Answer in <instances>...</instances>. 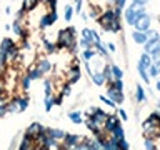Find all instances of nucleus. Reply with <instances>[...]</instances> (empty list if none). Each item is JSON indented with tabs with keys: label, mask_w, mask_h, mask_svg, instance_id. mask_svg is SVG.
<instances>
[{
	"label": "nucleus",
	"mask_w": 160,
	"mask_h": 150,
	"mask_svg": "<svg viewBox=\"0 0 160 150\" xmlns=\"http://www.w3.org/2000/svg\"><path fill=\"white\" fill-rule=\"evenodd\" d=\"M7 112L8 113H22L20 112V105H18V98L13 97L7 102Z\"/></svg>",
	"instance_id": "12"
},
{
	"label": "nucleus",
	"mask_w": 160,
	"mask_h": 150,
	"mask_svg": "<svg viewBox=\"0 0 160 150\" xmlns=\"http://www.w3.org/2000/svg\"><path fill=\"white\" fill-rule=\"evenodd\" d=\"M73 7L72 5H65V10H63V18H65V22H70L73 17Z\"/></svg>",
	"instance_id": "34"
},
{
	"label": "nucleus",
	"mask_w": 160,
	"mask_h": 150,
	"mask_svg": "<svg viewBox=\"0 0 160 150\" xmlns=\"http://www.w3.org/2000/svg\"><path fill=\"white\" fill-rule=\"evenodd\" d=\"M82 142V137L77 133H65V138H63V145L62 147L65 150H73L77 145Z\"/></svg>",
	"instance_id": "4"
},
{
	"label": "nucleus",
	"mask_w": 160,
	"mask_h": 150,
	"mask_svg": "<svg viewBox=\"0 0 160 150\" xmlns=\"http://www.w3.org/2000/svg\"><path fill=\"white\" fill-rule=\"evenodd\" d=\"M125 3H127V0H115V7H118V8H122L125 7Z\"/></svg>",
	"instance_id": "53"
},
{
	"label": "nucleus",
	"mask_w": 160,
	"mask_h": 150,
	"mask_svg": "<svg viewBox=\"0 0 160 150\" xmlns=\"http://www.w3.org/2000/svg\"><path fill=\"white\" fill-rule=\"evenodd\" d=\"M93 80V83L95 85H98V87H102V85L105 83V77H103V73L102 72H93V75L90 77Z\"/></svg>",
	"instance_id": "29"
},
{
	"label": "nucleus",
	"mask_w": 160,
	"mask_h": 150,
	"mask_svg": "<svg viewBox=\"0 0 160 150\" xmlns=\"http://www.w3.org/2000/svg\"><path fill=\"white\" fill-rule=\"evenodd\" d=\"M102 73H103L105 80H107L108 83H112V80H113V75H112V65H105L103 70H102Z\"/></svg>",
	"instance_id": "31"
},
{
	"label": "nucleus",
	"mask_w": 160,
	"mask_h": 150,
	"mask_svg": "<svg viewBox=\"0 0 160 150\" xmlns=\"http://www.w3.org/2000/svg\"><path fill=\"white\" fill-rule=\"evenodd\" d=\"M77 42H78V47L82 48V50H85V48H90V47H93V43L90 42L88 38H83V37L80 38V40H77Z\"/></svg>",
	"instance_id": "36"
},
{
	"label": "nucleus",
	"mask_w": 160,
	"mask_h": 150,
	"mask_svg": "<svg viewBox=\"0 0 160 150\" xmlns=\"http://www.w3.org/2000/svg\"><path fill=\"white\" fill-rule=\"evenodd\" d=\"M37 67H38V70H40V72H42L43 75L48 73V72H52V63H50L48 58H38Z\"/></svg>",
	"instance_id": "10"
},
{
	"label": "nucleus",
	"mask_w": 160,
	"mask_h": 150,
	"mask_svg": "<svg viewBox=\"0 0 160 150\" xmlns=\"http://www.w3.org/2000/svg\"><path fill=\"white\" fill-rule=\"evenodd\" d=\"M33 150H50V148H47V147H40V145H35Z\"/></svg>",
	"instance_id": "58"
},
{
	"label": "nucleus",
	"mask_w": 160,
	"mask_h": 150,
	"mask_svg": "<svg viewBox=\"0 0 160 150\" xmlns=\"http://www.w3.org/2000/svg\"><path fill=\"white\" fill-rule=\"evenodd\" d=\"M43 90H45V97H50L53 95V82L52 80H43Z\"/></svg>",
	"instance_id": "33"
},
{
	"label": "nucleus",
	"mask_w": 160,
	"mask_h": 150,
	"mask_svg": "<svg viewBox=\"0 0 160 150\" xmlns=\"http://www.w3.org/2000/svg\"><path fill=\"white\" fill-rule=\"evenodd\" d=\"M155 88H157L158 92H160V80H158V82H157V85H155Z\"/></svg>",
	"instance_id": "60"
},
{
	"label": "nucleus",
	"mask_w": 160,
	"mask_h": 150,
	"mask_svg": "<svg viewBox=\"0 0 160 150\" xmlns=\"http://www.w3.org/2000/svg\"><path fill=\"white\" fill-rule=\"evenodd\" d=\"M50 13V18H52V22L55 23L58 20V13H57V10H52V12H48Z\"/></svg>",
	"instance_id": "52"
},
{
	"label": "nucleus",
	"mask_w": 160,
	"mask_h": 150,
	"mask_svg": "<svg viewBox=\"0 0 160 150\" xmlns=\"http://www.w3.org/2000/svg\"><path fill=\"white\" fill-rule=\"evenodd\" d=\"M33 148H35V142L32 138H28V137L23 135L22 142H20V145H18V150H33Z\"/></svg>",
	"instance_id": "18"
},
{
	"label": "nucleus",
	"mask_w": 160,
	"mask_h": 150,
	"mask_svg": "<svg viewBox=\"0 0 160 150\" xmlns=\"http://www.w3.org/2000/svg\"><path fill=\"white\" fill-rule=\"evenodd\" d=\"M150 57H152V62H157V60H160V52H155V53L150 55Z\"/></svg>",
	"instance_id": "54"
},
{
	"label": "nucleus",
	"mask_w": 160,
	"mask_h": 150,
	"mask_svg": "<svg viewBox=\"0 0 160 150\" xmlns=\"http://www.w3.org/2000/svg\"><path fill=\"white\" fill-rule=\"evenodd\" d=\"M147 72H148L150 77H158V70H157V65H155V63L150 65V67L147 68Z\"/></svg>",
	"instance_id": "44"
},
{
	"label": "nucleus",
	"mask_w": 160,
	"mask_h": 150,
	"mask_svg": "<svg viewBox=\"0 0 160 150\" xmlns=\"http://www.w3.org/2000/svg\"><path fill=\"white\" fill-rule=\"evenodd\" d=\"M135 100H137L138 103H142L147 100V95H145V90L142 88V85H137V87H135Z\"/></svg>",
	"instance_id": "24"
},
{
	"label": "nucleus",
	"mask_w": 160,
	"mask_h": 150,
	"mask_svg": "<svg viewBox=\"0 0 160 150\" xmlns=\"http://www.w3.org/2000/svg\"><path fill=\"white\" fill-rule=\"evenodd\" d=\"M95 55H97L95 47H90V48H85L82 52V58H83V62H90L92 58H95Z\"/></svg>",
	"instance_id": "22"
},
{
	"label": "nucleus",
	"mask_w": 160,
	"mask_h": 150,
	"mask_svg": "<svg viewBox=\"0 0 160 150\" xmlns=\"http://www.w3.org/2000/svg\"><path fill=\"white\" fill-rule=\"evenodd\" d=\"M83 122H85V125H87V128H88V130H90V132H92L93 135H98V133H102V128H100L98 125L95 123V122H93V120L90 118V117H88L87 120H83Z\"/></svg>",
	"instance_id": "20"
},
{
	"label": "nucleus",
	"mask_w": 160,
	"mask_h": 150,
	"mask_svg": "<svg viewBox=\"0 0 160 150\" xmlns=\"http://www.w3.org/2000/svg\"><path fill=\"white\" fill-rule=\"evenodd\" d=\"M118 115H120V118H122V120H127V118H128V117H127V112H125V110H120Z\"/></svg>",
	"instance_id": "55"
},
{
	"label": "nucleus",
	"mask_w": 160,
	"mask_h": 150,
	"mask_svg": "<svg viewBox=\"0 0 160 150\" xmlns=\"http://www.w3.org/2000/svg\"><path fill=\"white\" fill-rule=\"evenodd\" d=\"M100 100H102V102H103L105 105H108V107H115V105H117L112 98H108L107 95H100Z\"/></svg>",
	"instance_id": "45"
},
{
	"label": "nucleus",
	"mask_w": 160,
	"mask_h": 150,
	"mask_svg": "<svg viewBox=\"0 0 160 150\" xmlns=\"http://www.w3.org/2000/svg\"><path fill=\"white\" fill-rule=\"evenodd\" d=\"M50 25H53V22H52V18H50V13L47 12V13H43L42 17H40L38 27H40V30H45L47 27H50Z\"/></svg>",
	"instance_id": "21"
},
{
	"label": "nucleus",
	"mask_w": 160,
	"mask_h": 150,
	"mask_svg": "<svg viewBox=\"0 0 160 150\" xmlns=\"http://www.w3.org/2000/svg\"><path fill=\"white\" fill-rule=\"evenodd\" d=\"M53 102H55V105H62V102H63V95H62V93H58V95L53 93Z\"/></svg>",
	"instance_id": "49"
},
{
	"label": "nucleus",
	"mask_w": 160,
	"mask_h": 150,
	"mask_svg": "<svg viewBox=\"0 0 160 150\" xmlns=\"http://www.w3.org/2000/svg\"><path fill=\"white\" fill-rule=\"evenodd\" d=\"M132 38H133V42L138 43V45H145V43H147V35H145V32L133 30V32H132Z\"/></svg>",
	"instance_id": "17"
},
{
	"label": "nucleus",
	"mask_w": 160,
	"mask_h": 150,
	"mask_svg": "<svg viewBox=\"0 0 160 150\" xmlns=\"http://www.w3.org/2000/svg\"><path fill=\"white\" fill-rule=\"evenodd\" d=\"M68 118L72 120V123L75 125H82L83 123V115L80 110H72V112H68Z\"/></svg>",
	"instance_id": "15"
},
{
	"label": "nucleus",
	"mask_w": 160,
	"mask_h": 150,
	"mask_svg": "<svg viewBox=\"0 0 160 150\" xmlns=\"http://www.w3.org/2000/svg\"><path fill=\"white\" fill-rule=\"evenodd\" d=\"M47 133L53 140H57V142H63L65 133H67V132H63V130H60V128H47Z\"/></svg>",
	"instance_id": "11"
},
{
	"label": "nucleus",
	"mask_w": 160,
	"mask_h": 150,
	"mask_svg": "<svg viewBox=\"0 0 160 150\" xmlns=\"http://www.w3.org/2000/svg\"><path fill=\"white\" fill-rule=\"evenodd\" d=\"M48 7V12H52V10H57V0H48L47 3H45Z\"/></svg>",
	"instance_id": "48"
},
{
	"label": "nucleus",
	"mask_w": 160,
	"mask_h": 150,
	"mask_svg": "<svg viewBox=\"0 0 160 150\" xmlns=\"http://www.w3.org/2000/svg\"><path fill=\"white\" fill-rule=\"evenodd\" d=\"M63 95V98L65 97H70V93H72V85H68V83H65L63 87H62V92H60Z\"/></svg>",
	"instance_id": "41"
},
{
	"label": "nucleus",
	"mask_w": 160,
	"mask_h": 150,
	"mask_svg": "<svg viewBox=\"0 0 160 150\" xmlns=\"http://www.w3.org/2000/svg\"><path fill=\"white\" fill-rule=\"evenodd\" d=\"M5 53H7V63H12V62H17L18 55L22 53V52H20V48L17 47V43H15L13 47H10Z\"/></svg>",
	"instance_id": "9"
},
{
	"label": "nucleus",
	"mask_w": 160,
	"mask_h": 150,
	"mask_svg": "<svg viewBox=\"0 0 160 150\" xmlns=\"http://www.w3.org/2000/svg\"><path fill=\"white\" fill-rule=\"evenodd\" d=\"M155 65H157V70H158V75H160V60H157V62H153Z\"/></svg>",
	"instance_id": "59"
},
{
	"label": "nucleus",
	"mask_w": 160,
	"mask_h": 150,
	"mask_svg": "<svg viewBox=\"0 0 160 150\" xmlns=\"http://www.w3.org/2000/svg\"><path fill=\"white\" fill-rule=\"evenodd\" d=\"M120 30H122V25H120V20H117V18H115L113 22H112V30H110V32H115V33H118Z\"/></svg>",
	"instance_id": "46"
},
{
	"label": "nucleus",
	"mask_w": 160,
	"mask_h": 150,
	"mask_svg": "<svg viewBox=\"0 0 160 150\" xmlns=\"http://www.w3.org/2000/svg\"><path fill=\"white\" fill-rule=\"evenodd\" d=\"M13 45H15V42H13V38H10V37H5V38L0 40V50H2V52H7V50L10 47H13Z\"/></svg>",
	"instance_id": "26"
},
{
	"label": "nucleus",
	"mask_w": 160,
	"mask_h": 150,
	"mask_svg": "<svg viewBox=\"0 0 160 150\" xmlns=\"http://www.w3.org/2000/svg\"><path fill=\"white\" fill-rule=\"evenodd\" d=\"M18 105H20V112H25L28 107V97L27 95H18Z\"/></svg>",
	"instance_id": "32"
},
{
	"label": "nucleus",
	"mask_w": 160,
	"mask_h": 150,
	"mask_svg": "<svg viewBox=\"0 0 160 150\" xmlns=\"http://www.w3.org/2000/svg\"><path fill=\"white\" fill-rule=\"evenodd\" d=\"M93 47H95V50H97V53H100L102 57H107V55H108V53H107V47H105L102 42L97 43V45H93Z\"/></svg>",
	"instance_id": "38"
},
{
	"label": "nucleus",
	"mask_w": 160,
	"mask_h": 150,
	"mask_svg": "<svg viewBox=\"0 0 160 150\" xmlns=\"http://www.w3.org/2000/svg\"><path fill=\"white\" fill-rule=\"evenodd\" d=\"M110 85H112V87H115L117 90H120V92H123V82H122V78H113Z\"/></svg>",
	"instance_id": "40"
},
{
	"label": "nucleus",
	"mask_w": 160,
	"mask_h": 150,
	"mask_svg": "<svg viewBox=\"0 0 160 150\" xmlns=\"http://www.w3.org/2000/svg\"><path fill=\"white\" fill-rule=\"evenodd\" d=\"M107 47H108L110 52H115V45H113V43H107Z\"/></svg>",
	"instance_id": "57"
},
{
	"label": "nucleus",
	"mask_w": 160,
	"mask_h": 150,
	"mask_svg": "<svg viewBox=\"0 0 160 150\" xmlns=\"http://www.w3.org/2000/svg\"><path fill=\"white\" fill-rule=\"evenodd\" d=\"M138 63L142 65V67L148 68V67H150V65H152L153 62H152V57H150L148 53H145V52H143L142 55H140V58H138Z\"/></svg>",
	"instance_id": "27"
},
{
	"label": "nucleus",
	"mask_w": 160,
	"mask_h": 150,
	"mask_svg": "<svg viewBox=\"0 0 160 150\" xmlns=\"http://www.w3.org/2000/svg\"><path fill=\"white\" fill-rule=\"evenodd\" d=\"M145 35H147V42H155V40H160V33L157 32V30H153V28L147 30Z\"/></svg>",
	"instance_id": "30"
},
{
	"label": "nucleus",
	"mask_w": 160,
	"mask_h": 150,
	"mask_svg": "<svg viewBox=\"0 0 160 150\" xmlns=\"http://www.w3.org/2000/svg\"><path fill=\"white\" fill-rule=\"evenodd\" d=\"M38 3H40V0H23V2H22V8L28 13V12H33V10L37 8Z\"/></svg>",
	"instance_id": "19"
},
{
	"label": "nucleus",
	"mask_w": 160,
	"mask_h": 150,
	"mask_svg": "<svg viewBox=\"0 0 160 150\" xmlns=\"http://www.w3.org/2000/svg\"><path fill=\"white\" fill-rule=\"evenodd\" d=\"M107 97L112 98L115 103H122L123 102V93L120 92V90H117L115 87H112V85H108V88H107Z\"/></svg>",
	"instance_id": "7"
},
{
	"label": "nucleus",
	"mask_w": 160,
	"mask_h": 150,
	"mask_svg": "<svg viewBox=\"0 0 160 150\" xmlns=\"http://www.w3.org/2000/svg\"><path fill=\"white\" fill-rule=\"evenodd\" d=\"M118 147H120V150H130V145H128V142L125 138L118 140Z\"/></svg>",
	"instance_id": "47"
},
{
	"label": "nucleus",
	"mask_w": 160,
	"mask_h": 150,
	"mask_svg": "<svg viewBox=\"0 0 160 150\" xmlns=\"http://www.w3.org/2000/svg\"><path fill=\"white\" fill-rule=\"evenodd\" d=\"M43 103H45V110H47V112H52V108L55 107L53 95H50V97H45V98H43Z\"/></svg>",
	"instance_id": "35"
},
{
	"label": "nucleus",
	"mask_w": 160,
	"mask_h": 150,
	"mask_svg": "<svg viewBox=\"0 0 160 150\" xmlns=\"http://www.w3.org/2000/svg\"><path fill=\"white\" fill-rule=\"evenodd\" d=\"M148 0H132V3H137V5H145Z\"/></svg>",
	"instance_id": "56"
},
{
	"label": "nucleus",
	"mask_w": 160,
	"mask_h": 150,
	"mask_svg": "<svg viewBox=\"0 0 160 150\" xmlns=\"http://www.w3.org/2000/svg\"><path fill=\"white\" fill-rule=\"evenodd\" d=\"M103 150H120V147H118V140H115L113 137H110L108 140H105Z\"/></svg>",
	"instance_id": "23"
},
{
	"label": "nucleus",
	"mask_w": 160,
	"mask_h": 150,
	"mask_svg": "<svg viewBox=\"0 0 160 150\" xmlns=\"http://www.w3.org/2000/svg\"><path fill=\"white\" fill-rule=\"evenodd\" d=\"M143 147L145 150H155V143H153V140L152 138H145V142H143Z\"/></svg>",
	"instance_id": "43"
},
{
	"label": "nucleus",
	"mask_w": 160,
	"mask_h": 150,
	"mask_svg": "<svg viewBox=\"0 0 160 150\" xmlns=\"http://www.w3.org/2000/svg\"><path fill=\"white\" fill-rule=\"evenodd\" d=\"M30 83H32V78L28 77V75H23L22 80H20V85H22L23 90H28L30 88Z\"/></svg>",
	"instance_id": "37"
},
{
	"label": "nucleus",
	"mask_w": 160,
	"mask_h": 150,
	"mask_svg": "<svg viewBox=\"0 0 160 150\" xmlns=\"http://www.w3.org/2000/svg\"><path fill=\"white\" fill-rule=\"evenodd\" d=\"M107 2H108V3H113V5H115V0H107Z\"/></svg>",
	"instance_id": "61"
},
{
	"label": "nucleus",
	"mask_w": 160,
	"mask_h": 150,
	"mask_svg": "<svg viewBox=\"0 0 160 150\" xmlns=\"http://www.w3.org/2000/svg\"><path fill=\"white\" fill-rule=\"evenodd\" d=\"M10 30H12V32H13V35H17V37L23 38V40H27V37H28L27 27H23L22 23L15 22V20H13V23H12V27H10Z\"/></svg>",
	"instance_id": "6"
},
{
	"label": "nucleus",
	"mask_w": 160,
	"mask_h": 150,
	"mask_svg": "<svg viewBox=\"0 0 160 150\" xmlns=\"http://www.w3.org/2000/svg\"><path fill=\"white\" fill-rule=\"evenodd\" d=\"M42 42H43L45 52H47L48 55H52V53H57V52H58V47H57V43H55V42H50V40H48L47 37H43V38H42Z\"/></svg>",
	"instance_id": "13"
},
{
	"label": "nucleus",
	"mask_w": 160,
	"mask_h": 150,
	"mask_svg": "<svg viewBox=\"0 0 160 150\" xmlns=\"http://www.w3.org/2000/svg\"><path fill=\"white\" fill-rule=\"evenodd\" d=\"M110 135H112L115 140H122V138H125V130H123L122 125H117V127L113 128V132L110 133Z\"/></svg>",
	"instance_id": "28"
},
{
	"label": "nucleus",
	"mask_w": 160,
	"mask_h": 150,
	"mask_svg": "<svg viewBox=\"0 0 160 150\" xmlns=\"http://www.w3.org/2000/svg\"><path fill=\"white\" fill-rule=\"evenodd\" d=\"M75 42H77V30H75L73 25H70V27H67V28L58 30L57 40H55L58 50H68Z\"/></svg>",
	"instance_id": "1"
},
{
	"label": "nucleus",
	"mask_w": 160,
	"mask_h": 150,
	"mask_svg": "<svg viewBox=\"0 0 160 150\" xmlns=\"http://www.w3.org/2000/svg\"><path fill=\"white\" fill-rule=\"evenodd\" d=\"M45 128H47V127H43L42 123H38V122H32V123H30L28 127H27V130H25V133H23V135H25V137H28V138H32V140H35L40 133L43 132Z\"/></svg>",
	"instance_id": "3"
},
{
	"label": "nucleus",
	"mask_w": 160,
	"mask_h": 150,
	"mask_svg": "<svg viewBox=\"0 0 160 150\" xmlns=\"http://www.w3.org/2000/svg\"><path fill=\"white\" fill-rule=\"evenodd\" d=\"M137 72H138V75H140V78L143 80L145 83H150V75H148V72H147V68L145 67H142L140 63H137Z\"/></svg>",
	"instance_id": "25"
},
{
	"label": "nucleus",
	"mask_w": 160,
	"mask_h": 150,
	"mask_svg": "<svg viewBox=\"0 0 160 150\" xmlns=\"http://www.w3.org/2000/svg\"><path fill=\"white\" fill-rule=\"evenodd\" d=\"M90 42H92L93 45H97V43H100L102 40H100V37H98V33L95 32V30L92 28V33H90Z\"/></svg>",
	"instance_id": "42"
},
{
	"label": "nucleus",
	"mask_w": 160,
	"mask_h": 150,
	"mask_svg": "<svg viewBox=\"0 0 160 150\" xmlns=\"http://www.w3.org/2000/svg\"><path fill=\"white\" fill-rule=\"evenodd\" d=\"M122 8H118V7H115L113 8V15H115V18H117V20H120V17H122Z\"/></svg>",
	"instance_id": "51"
},
{
	"label": "nucleus",
	"mask_w": 160,
	"mask_h": 150,
	"mask_svg": "<svg viewBox=\"0 0 160 150\" xmlns=\"http://www.w3.org/2000/svg\"><path fill=\"white\" fill-rule=\"evenodd\" d=\"M112 75H113V78H122L123 77V70L117 67V65H112Z\"/></svg>",
	"instance_id": "39"
},
{
	"label": "nucleus",
	"mask_w": 160,
	"mask_h": 150,
	"mask_svg": "<svg viewBox=\"0 0 160 150\" xmlns=\"http://www.w3.org/2000/svg\"><path fill=\"white\" fill-rule=\"evenodd\" d=\"M143 13H147V12H145V8H143V10H135V8H132V7H128V8L123 12V17H125V22L133 27L135 22H137V20L142 17Z\"/></svg>",
	"instance_id": "2"
},
{
	"label": "nucleus",
	"mask_w": 160,
	"mask_h": 150,
	"mask_svg": "<svg viewBox=\"0 0 160 150\" xmlns=\"http://www.w3.org/2000/svg\"><path fill=\"white\" fill-rule=\"evenodd\" d=\"M40 2H42V0H40Z\"/></svg>",
	"instance_id": "62"
},
{
	"label": "nucleus",
	"mask_w": 160,
	"mask_h": 150,
	"mask_svg": "<svg viewBox=\"0 0 160 150\" xmlns=\"http://www.w3.org/2000/svg\"><path fill=\"white\" fill-rule=\"evenodd\" d=\"M117 125H120V120H118L117 115H108L107 120H105L103 130H105V132H108V133H112V132H113V128L117 127Z\"/></svg>",
	"instance_id": "8"
},
{
	"label": "nucleus",
	"mask_w": 160,
	"mask_h": 150,
	"mask_svg": "<svg viewBox=\"0 0 160 150\" xmlns=\"http://www.w3.org/2000/svg\"><path fill=\"white\" fill-rule=\"evenodd\" d=\"M27 75H28V77L32 78V80H40V78L43 77V73L38 70L37 65H30L28 70H27Z\"/></svg>",
	"instance_id": "16"
},
{
	"label": "nucleus",
	"mask_w": 160,
	"mask_h": 150,
	"mask_svg": "<svg viewBox=\"0 0 160 150\" xmlns=\"http://www.w3.org/2000/svg\"><path fill=\"white\" fill-rule=\"evenodd\" d=\"M143 47H145V53H148V55H152L155 52H160V40H155V42H147Z\"/></svg>",
	"instance_id": "14"
},
{
	"label": "nucleus",
	"mask_w": 160,
	"mask_h": 150,
	"mask_svg": "<svg viewBox=\"0 0 160 150\" xmlns=\"http://www.w3.org/2000/svg\"><path fill=\"white\" fill-rule=\"evenodd\" d=\"M133 28L138 30V32H147V30H150V17H148L147 13H143L142 17L135 22Z\"/></svg>",
	"instance_id": "5"
},
{
	"label": "nucleus",
	"mask_w": 160,
	"mask_h": 150,
	"mask_svg": "<svg viewBox=\"0 0 160 150\" xmlns=\"http://www.w3.org/2000/svg\"><path fill=\"white\" fill-rule=\"evenodd\" d=\"M80 10H82V0H75V7H73V12L80 15Z\"/></svg>",
	"instance_id": "50"
}]
</instances>
